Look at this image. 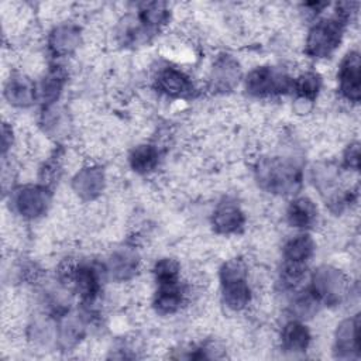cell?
Returning <instances> with one entry per match:
<instances>
[{
    "mask_svg": "<svg viewBox=\"0 0 361 361\" xmlns=\"http://www.w3.org/2000/svg\"><path fill=\"white\" fill-rule=\"evenodd\" d=\"M240 79V65L230 55H220L212 68L210 72V86L216 92H228L231 90Z\"/></svg>",
    "mask_w": 361,
    "mask_h": 361,
    "instance_id": "obj_10",
    "label": "cell"
},
{
    "mask_svg": "<svg viewBox=\"0 0 361 361\" xmlns=\"http://www.w3.org/2000/svg\"><path fill=\"white\" fill-rule=\"evenodd\" d=\"M65 80L66 72L62 66H54L47 72V75L41 80L38 90V96L45 106H51L58 100Z\"/></svg>",
    "mask_w": 361,
    "mask_h": 361,
    "instance_id": "obj_19",
    "label": "cell"
},
{
    "mask_svg": "<svg viewBox=\"0 0 361 361\" xmlns=\"http://www.w3.org/2000/svg\"><path fill=\"white\" fill-rule=\"evenodd\" d=\"M223 302L231 310H241L251 302V288L247 282V267L241 259L226 262L220 271Z\"/></svg>",
    "mask_w": 361,
    "mask_h": 361,
    "instance_id": "obj_2",
    "label": "cell"
},
{
    "mask_svg": "<svg viewBox=\"0 0 361 361\" xmlns=\"http://www.w3.org/2000/svg\"><path fill=\"white\" fill-rule=\"evenodd\" d=\"M245 217L241 209L233 202L220 203L212 217L213 228L220 234H231L237 233L244 226Z\"/></svg>",
    "mask_w": 361,
    "mask_h": 361,
    "instance_id": "obj_14",
    "label": "cell"
},
{
    "mask_svg": "<svg viewBox=\"0 0 361 361\" xmlns=\"http://www.w3.org/2000/svg\"><path fill=\"white\" fill-rule=\"evenodd\" d=\"M290 87H293L290 78L271 66H259L251 71L245 79L247 92L255 97L281 94Z\"/></svg>",
    "mask_w": 361,
    "mask_h": 361,
    "instance_id": "obj_5",
    "label": "cell"
},
{
    "mask_svg": "<svg viewBox=\"0 0 361 361\" xmlns=\"http://www.w3.org/2000/svg\"><path fill=\"white\" fill-rule=\"evenodd\" d=\"M344 165L350 169L357 171L360 165V148L357 142H353L344 151Z\"/></svg>",
    "mask_w": 361,
    "mask_h": 361,
    "instance_id": "obj_27",
    "label": "cell"
},
{
    "mask_svg": "<svg viewBox=\"0 0 361 361\" xmlns=\"http://www.w3.org/2000/svg\"><path fill=\"white\" fill-rule=\"evenodd\" d=\"M38 96V90L32 79L23 73H16L10 76L4 87V97L11 106L28 107Z\"/></svg>",
    "mask_w": 361,
    "mask_h": 361,
    "instance_id": "obj_12",
    "label": "cell"
},
{
    "mask_svg": "<svg viewBox=\"0 0 361 361\" xmlns=\"http://www.w3.org/2000/svg\"><path fill=\"white\" fill-rule=\"evenodd\" d=\"M13 206L24 219H38L49 207L51 192L44 185H27L14 192Z\"/></svg>",
    "mask_w": 361,
    "mask_h": 361,
    "instance_id": "obj_6",
    "label": "cell"
},
{
    "mask_svg": "<svg viewBox=\"0 0 361 361\" xmlns=\"http://www.w3.org/2000/svg\"><path fill=\"white\" fill-rule=\"evenodd\" d=\"M80 34V28L76 24H58L49 32L48 48L55 56H68L79 47Z\"/></svg>",
    "mask_w": 361,
    "mask_h": 361,
    "instance_id": "obj_11",
    "label": "cell"
},
{
    "mask_svg": "<svg viewBox=\"0 0 361 361\" xmlns=\"http://www.w3.org/2000/svg\"><path fill=\"white\" fill-rule=\"evenodd\" d=\"M310 331L299 320L288 322L281 331L282 348L288 353H302L310 344Z\"/></svg>",
    "mask_w": 361,
    "mask_h": 361,
    "instance_id": "obj_17",
    "label": "cell"
},
{
    "mask_svg": "<svg viewBox=\"0 0 361 361\" xmlns=\"http://www.w3.org/2000/svg\"><path fill=\"white\" fill-rule=\"evenodd\" d=\"M69 285L75 288L78 295L83 300H93L100 289L99 274L93 267L89 265H75Z\"/></svg>",
    "mask_w": 361,
    "mask_h": 361,
    "instance_id": "obj_15",
    "label": "cell"
},
{
    "mask_svg": "<svg viewBox=\"0 0 361 361\" xmlns=\"http://www.w3.org/2000/svg\"><path fill=\"white\" fill-rule=\"evenodd\" d=\"M106 185V175L102 166L87 165L80 168L72 179L73 192L83 200L99 197Z\"/></svg>",
    "mask_w": 361,
    "mask_h": 361,
    "instance_id": "obj_9",
    "label": "cell"
},
{
    "mask_svg": "<svg viewBox=\"0 0 361 361\" xmlns=\"http://www.w3.org/2000/svg\"><path fill=\"white\" fill-rule=\"evenodd\" d=\"M183 302V290L179 283L158 285L154 306L159 314H172L179 310Z\"/></svg>",
    "mask_w": 361,
    "mask_h": 361,
    "instance_id": "obj_20",
    "label": "cell"
},
{
    "mask_svg": "<svg viewBox=\"0 0 361 361\" xmlns=\"http://www.w3.org/2000/svg\"><path fill=\"white\" fill-rule=\"evenodd\" d=\"M179 264L172 258H162L154 267V275L158 285L179 282Z\"/></svg>",
    "mask_w": 361,
    "mask_h": 361,
    "instance_id": "obj_26",
    "label": "cell"
},
{
    "mask_svg": "<svg viewBox=\"0 0 361 361\" xmlns=\"http://www.w3.org/2000/svg\"><path fill=\"white\" fill-rule=\"evenodd\" d=\"M314 252V241L309 234H298L283 245L285 262L305 264Z\"/></svg>",
    "mask_w": 361,
    "mask_h": 361,
    "instance_id": "obj_21",
    "label": "cell"
},
{
    "mask_svg": "<svg viewBox=\"0 0 361 361\" xmlns=\"http://www.w3.org/2000/svg\"><path fill=\"white\" fill-rule=\"evenodd\" d=\"M338 89L344 99L357 103L360 100V54L350 51L338 68Z\"/></svg>",
    "mask_w": 361,
    "mask_h": 361,
    "instance_id": "obj_8",
    "label": "cell"
},
{
    "mask_svg": "<svg viewBox=\"0 0 361 361\" xmlns=\"http://www.w3.org/2000/svg\"><path fill=\"white\" fill-rule=\"evenodd\" d=\"M334 353L341 360L360 357V316L343 320L334 336Z\"/></svg>",
    "mask_w": 361,
    "mask_h": 361,
    "instance_id": "obj_7",
    "label": "cell"
},
{
    "mask_svg": "<svg viewBox=\"0 0 361 361\" xmlns=\"http://www.w3.org/2000/svg\"><path fill=\"white\" fill-rule=\"evenodd\" d=\"M257 179L259 185L279 195L295 193L300 185L299 169L282 158H264L257 164Z\"/></svg>",
    "mask_w": 361,
    "mask_h": 361,
    "instance_id": "obj_1",
    "label": "cell"
},
{
    "mask_svg": "<svg viewBox=\"0 0 361 361\" xmlns=\"http://www.w3.org/2000/svg\"><path fill=\"white\" fill-rule=\"evenodd\" d=\"M83 337V324L82 320L79 317H73V316H66L65 320L61 322L58 333H56V338H58V344L63 348H72L75 347L79 340Z\"/></svg>",
    "mask_w": 361,
    "mask_h": 361,
    "instance_id": "obj_23",
    "label": "cell"
},
{
    "mask_svg": "<svg viewBox=\"0 0 361 361\" xmlns=\"http://www.w3.org/2000/svg\"><path fill=\"white\" fill-rule=\"evenodd\" d=\"M169 17V11L164 3H148L140 11V21L144 31H155L162 27Z\"/></svg>",
    "mask_w": 361,
    "mask_h": 361,
    "instance_id": "obj_24",
    "label": "cell"
},
{
    "mask_svg": "<svg viewBox=\"0 0 361 361\" xmlns=\"http://www.w3.org/2000/svg\"><path fill=\"white\" fill-rule=\"evenodd\" d=\"M159 159V152L155 145L151 144H142L133 149L130 154V165L135 172L147 173L157 168Z\"/></svg>",
    "mask_w": 361,
    "mask_h": 361,
    "instance_id": "obj_22",
    "label": "cell"
},
{
    "mask_svg": "<svg viewBox=\"0 0 361 361\" xmlns=\"http://www.w3.org/2000/svg\"><path fill=\"white\" fill-rule=\"evenodd\" d=\"M138 255L131 250L116 251L109 259V272L114 281L123 282L131 279L138 269Z\"/></svg>",
    "mask_w": 361,
    "mask_h": 361,
    "instance_id": "obj_16",
    "label": "cell"
},
{
    "mask_svg": "<svg viewBox=\"0 0 361 361\" xmlns=\"http://www.w3.org/2000/svg\"><path fill=\"white\" fill-rule=\"evenodd\" d=\"M157 87L159 92L165 93L166 96L180 97V96L189 94L193 86L189 76L183 71L178 68L166 66L158 72Z\"/></svg>",
    "mask_w": 361,
    "mask_h": 361,
    "instance_id": "obj_13",
    "label": "cell"
},
{
    "mask_svg": "<svg viewBox=\"0 0 361 361\" xmlns=\"http://www.w3.org/2000/svg\"><path fill=\"white\" fill-rule=\"evenodd\" d=\"M322 87V79L316 72H305L293 82V90L299 99L312 102Z\"/></svg>",
    "mask_w": 361,
    "mask_h": 361,
    "instance_id": "obj_25",
    "label": "cell"
},
{
    "mask_svg": "<svg viewBox=\"0 0 361 361\" xmlns=\"http://www.w3.org/2000/svg\"><path fill=\"white\" fill-rule=\"evenodd\" d=\"M343 25L337 17L319 20L307 34L306 54L313 58L330 56L341 42Z\"/></svg>",
    "mask_w": 361,
    "mask_h": 361,
    "instance_id": "obj_3",
    "label": "cell"
},
{
    "mask_svg": "<svg viewBox=\"0 0 361 361\" xmlns=\"http://www.w3.org/2000/svg\"><path fill=\"white\" fill-rule=\"evenodd\" d=\"M310 292L320 303L327 306L337 305L348 292L347 276L334 267L323 265L312 276Z\"/></svg>",
    "mask_w": 361,
    "mask_h": 361,
    "instance_id": "obj_4",
    "label": "cell"
},
{
    "mask_svg": "<svg viewBox=\"0 0 361 361\" xmlns=\"http://www.w3.org/2000/svg\"><path fill=\"white\" fill-rule=\"evenodd\" d=\"M317 209L309 197H298L290 202L286 210L288 223L292 227L306 228L316 221Z\"/></svg>",
    "mask_w": 361,
    "mask_h": 361,
    "instance_id": "obj_18",
    "label": "cell"
}]
</instances>
